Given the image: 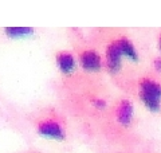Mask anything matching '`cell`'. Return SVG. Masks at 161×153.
Listing matches in <instances>:
<instances>
[{
  "label": "cell",
  "mask_w": 161,
  "mask_h": 153,
  "mask_svg": "<svg viewBox=\"0 0 161 153\" xmlns=\"http://www.w3.org/2000/svg\"><path fill=\"white\" fill-rule=\"evenodd\" d=\"M140 98L144 105L157 113L161 108V85L150 78H145L140 82Z\"/></svg>",
  "instance_id": "obj_1"
},
{
  "label": "cell",
  "mask_w": 161,
  "mask_h": 153,
  "mask_svg": "<svg viewBox=\"0 0 161 153\" xmlns=\"http://www.w3.org/2000/svg\"><path fill=\"white\" fill-rule=\"evenodd\" d=\"M38 133L44 137H50V139L55 140H62L64 139V130L63 126L55 120H48L44 122H40L38 125Z\"/></svg>",
  "instance_id": "obj_2"
},
{
  "label": "cell",
  "mask_w": 161,
  "mask_h": 153,
  "mask_svg": "<svg viewBox=\"0 0 161 153\" xmlns=\"http://www.w3.org/2000/svg\"><path fill=\"white\" fill-rule=\"evenodd\" d=\"M122 51L119 48V44L117 40H114L109 44V47L106 50V65L108 69L112 71V73H117L121 69V65H122Z\"/></svg>",
  "instance_id": "obj_3"
},
{
  "label": "cell",
  "mask_w": 161,
  "mask_h": 153,
  "mask_svg": "<svg viewBox=\"0 0 161 153\" xmlns=\"http://www.w3.org/2000/svg\"><path fill=\"white\" fill-rule=\"evenodd\" d=\"M80 60V66H82L83 70L86 71H98L102 67V60L101 57L93 50H86L80 54L79 57Z\"/></svg>",
  "instance_id": "obj_4"
},
{
  "label": "cell",
  "mask_w": 161,
  "mask_h": 153,
  "mask_svg": "<svg viewBox=\"0 0 161 153\" xmlns=\"http://www.w3.org/2000/svg\"><path fill=\"white\" fill-rule=\"evenodd\" d=\"M57 65L63 74H71L75 69V59L70 53H59L57 55Z\"/></svg>",
  "instance_id": "obj_5"
},
{
  "label": "cell",
  "mask_w": 161,
  "mask_h": 153,
  "mask_svg": "<svg viewBox=\"0 0 161 153\" xmlns=\"http://www.w3.org/2000/svg\"><path fill=\"white\" fill-rule=\"evenodd\" d=\"M133 118V105L129 101H122L117 108V120L119 124L129 125Z\"/></svg>",
  "instance_id": "obj_6"
},
{
  "label": "cell",
  "mask_w": 161,
  "mask_h": 153,
  "mask_svg": "<svg viewBox=\"0 0 161 153\" xmlns=\"http://www.w3.org/2000/svg\"><path fill=\"white\" fill-rule=\"evenodd\" d=\"M117 42L119 44V48H121V51H122L124 57L132 59V60H134V62H136V60H138L137 50H136L134 44L130 42L129 39H126V38H119V39H117Z\"/></svg>",
  "instance_id": "obj_7"
},
{
  "label": "cell",
  "mask_w": 161,
  "mask_h": 153,
  "mask_svg": "<svg viewBox=\"0 0 161 153\" xmlns=\"http://www.w3.org/2000/svg\"><path fill=\"white\" fill-rule=\"evenodd\" d=\"M32 34H34V30L30 27H8V28H6V35L12 39L26 38Z\"/></svg>",
  "instance_id": "obj_8"
},
{
  "label": "cell",
  "mask_w": 161,
  "mask_h": 153,
  "mask_svg": "<svg viewBox=\"0 0 161 153\" xmlns=\"http://www.w3.org/2000/svg\"><path fill=\"white\" fill-rule=\"evenodd\" d=\"M154 67H156V70L161 71V59L160 58H156L154 59Z\"/></svg>",
  "instance_id": "obj_9"
},
{
  "label": "cell",
  "mask_w": 161,
  "mask_h": 153,
  "mask_svg": "<svg viewBox=\"0 0 161 153\" xmlns=\"http://www.w3.org/2000/svg\"><path fill=\"white\" fill-rule=\"evenodd\" d=\"M160 50H161V37H160Z\"/></svg>",
  "instance_id": "obj_10"
}]
</instances>
